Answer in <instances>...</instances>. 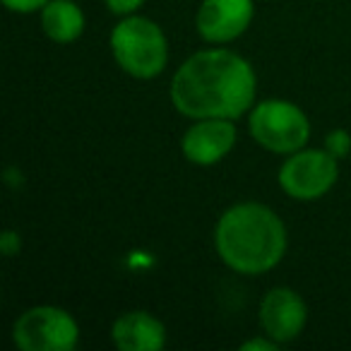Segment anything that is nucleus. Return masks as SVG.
I'll return each mask as SVG.
<instances>
[{
	"mask_svg": "<svg viewBox=\"0 0 351 351\" xmlns=\"http://www.w3.org/2000/svg\"><path fill=\"white\" fill-rule=\"evenodd\" d=\"M258 80L243 56L229 49H207L193 53L176 70L171 82V104L188 118L245 116L255 104Z\"/></svg>",
	"mask_w": 351,
	"mask_h": 351,
	"instance_id": "f257e3e1",
	"label": "nucleus"
},
{
	"mask_svg": "<svg viewBox=\"0 0 351 351\" xmlns=\"http://www.w3.org/2000/svg\"><path fill=\"white\" fill-rule=\"evenodd\" d=\"M215 245L221 263L239 274H265L287 253V226L260 202H239L219 217Z\"/></svg>",
	"mask_w": 351,
	"mask_h": 351,
	"instance_id": "f03ea898",
	"label": "nucleus"
},
{
	"mask_svg": "<svg viewBox=\"0 0 351 351\" xmlns=\"http://www.w3.org/2000/svg\"><path fill=\"white\" fill-rule=\"evenodd\" d=\"M111 53L118 68L137 80H152L164 73L169 63V44L156 22L128 15L111 32Z\"/></svg>",
	"mask_w": 351,
	"mask_h": 351,
	"instance_id": "7ed1b4c3",
	"label": "nucleus"
},
{
	"mask_svg": "<svg viewBox=\"0 0 351 351\" xmlns=\"http://www.w3.org/2000/svg\"><path fill=\"white\" fill-rule=\"evenodd\" d=\"M248 130L260 147L274 154H293L311 137V121L291 101L267 99L250 108Z\"/></svg>",
	"mask_w": 351,
	"mask_h": 351,
	"instance_id": "20e7f679",
	"label": "nucleus"
},
{
	"mask_svg": "<svg viewBox=\"0 0 351 351\" xmlns=\"http://www.w3.org/2000/svg\"><path fill=\"white\" fill-rule=\"evenodd\" d=\"M80 325L65 308H27L12 325V341L20 351H73Z\"/></svg>",
	"mask_w": 351,
	"mask_h": 351,
	"instance_id": "39448f33",
	"label": "nucleus"
},
{
	"mask_svg": "<svg viewBox=\"0 0 351 351\" xmlns=\"http://www.w3.org/2000/svg\"><path fill=\"white\" fill-rule=\"evenodd\" d=\"M339 178V159L322 149H298L279 169V188L298 202L320 200Z\"/></svg>",
	"mask_w": 351,
	"mask_h": 351,
	"instance_id": "423d86ee",
	"label": "nucleus"
},
{
	"mask_svg": "<svg viewBox=\"0 0 351 351\" xmlns=\"http://www.w3.org/2000/svg\"><path fill=\"white\" fill-rule=\"evenodd\" d=\"M253 0H202L195 15L197 34L210 44H229L250 27Z\"/></svg>",
	"mask_w": 351,
	"mask_h": 351,
	"instance_id": "0eeeda50",
	"label": "nucleus"
},
{
	"mask_svg": "<svg viewBox=\"0 0 351 351\" xmlns=\"http://www.w3.org/2000/svg\"><path fill=\"white\" fill-rule=\"evenodd\" d=\"M308 322V306L289 287H277L265 293L260 303V325L267 337H272L279 344L293 341L303 332Z\"/></svg>",
	"mask_w": 351,
	"mask_h": 351,
	"instance_id": "6e6552de",
	"label": "nucleus"
},
{
	"mask_svg": "<svg viewBox=\"0 0 351 351\" xmlns=\"http://www.w3.org/2000/svg\"><path fill=\"white\" fill-rule=\"evenodd\" d=\"M236 145V125L231 118H197L181 140V152L191 164H219Z\"/></svg>",
	"mask_w": 351,
	"mask_h": 351,
	"instance_id": "1a4fd4ad",
	"label": "nucleus"
},
{
	"mask_svg": "<svg viewBox=\"0 0 351 351\" xmlns=\"http://www.w3.org/2000/svg\"><path fill=\"white\" fill-rule=\"evenodd\" d=\"M111 339L121 351H161L166 346V330L152 313L128 311L113 320Z\"/></svg>",
	"mask_w": 351,
	"mask_h": 351,
	"instance_id": "9d476101",
	"label": "nucleus"
},
{
	"mask_svg": "<svg viewBox=\"0 0 351 351\" xmlns=\"http://www.w3.org/2000/svg\"><path fill=\"white\" fill-rule=\"evenodd\" d=\"M41 29L56 44H73L84 32V12L75 0H49L41 10Z\"/></svg>",
	"mask_w": 351,
	"mask_h": 351,
	"instance_id": "9b49d317",
	"label": "nucleus"
},
{
	"mask_svg": "<svg viewBox=\"0 0 351 351\" xmlns=\"http://www.w3.org/2000/svg\"><path fill=\"white\" fill-rule=\"evenodd\" d=\"M325 149L330 152L332 156H337V159H344V156H349V152H351V135L346 130H341V128L327 132Z\"/></svg>",
	"mask_w": 351,
	"mask_h": 351,
	"instance_id": "f8f14e48",
	"label": "nucleus"
},
{
	"mask_svg": "<svg viewBox=\"0 0 351 351\" xmlns=\"http://www.w3.org/2000/svg\"><path fill=\"white\" fill-rule=\"evenodd\" d=\"M108 8V12L118 17H128V15H135L142 5H145V0H104Z\"/></svg>",
	"mask_w": 351,
	"mask_h": 351,
	"instance_id": "ddd939ff",
	"label": "nucleus"
},
{
	"mask_svg": "<svg viewBox=\"0 0 351 351\" xmlns=\"http://www.w3.org/2000/svg\"><path fill=\"white\" fill-rule=\"evenodd\" d=\"M49 0H3V5L12 12H20V15H32V12L44 10V5Z\"/></svg>",
	"mask_w": 351,
	"mask_h": 351,
	"instance_id": "4468645a",
	"label": "nucleus"
},
{
	"mask_svg": "<svg viewBox=\"0 0 351 351\" xmlns=\"http://www.w3.org/2000/svg\"><path fill=\"white\" fill-rule=\"evenodd\" d=\"M20 234H15V231H3V236H0V250H3V255H8V258H12L15 253H20Z\"/></svg>",
	"mask_w": 351,
	"mask_h": 351,
	"instance_id": "2eb2a0df",
	"label": "nucleus"
},
{
	"mask_svg": "<svg viewBox=\"0 0 351 351\" xmlns=\"http://www.w3.org/2000/svg\"><path fill=\"white\" fill-rule=\"evenodd\" d=\"M279 341H274L272 337H258V339H248L241 344V351H277Z\"/></svg>",
	"mask_w": 351,
	"mask_h": 351,
	"instance_id": "dca6fc26",
	"label": "nucleus"
}]
</instances>
